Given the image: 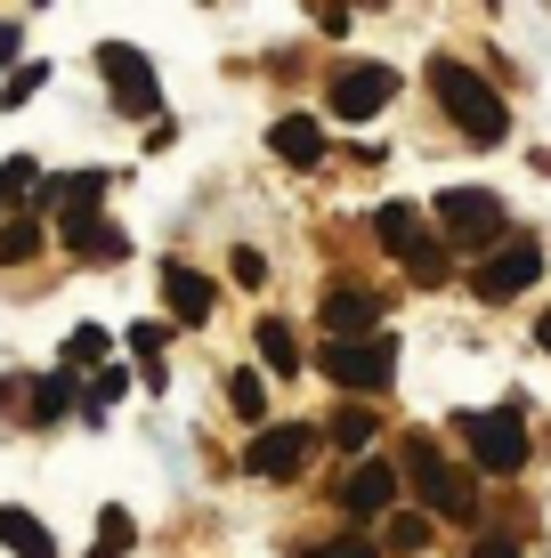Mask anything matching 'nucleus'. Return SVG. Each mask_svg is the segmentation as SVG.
Returning <instances> with one entry per match:
<instances>
[{
	"label": "nucleus",
	"instance_id": "nucleus-26",
	"mask_svg": "<svg viewBox=\"0 0 551 558\" xmlns=\"http://www.w3.org/2000/svg\"><path fill=\"white\" fill-rule=\"evenodd\" d=\"M300 558H382V550H373L366 534H333V543H309Z\"/></svg>",
	"mask_w": 551,
	"mask_h": 558
},
{
	"label": "nucleus",
	"instance_id": "nucleus-25",
	"mask_svg": "<svg viewBox=\"0 0 551 558\" xmlns=\"http://www.w3.org/2000/svg\"><path fill=\"white\" fill-rule=\"evenodd\" d=\"M98 356H106V332H98V324H82V332L65 340V373H89Z\"/></svg>",
	"mask_w": 551,
	"mask_h": 558
},
{
	"label": "nucleus",
	"instance_id": "nucleus-20",
	"mask_svg": "<svg viewBox=\"0 0 551 558\" xmlns=\"http://www.w3.org/2000/svg\"><path fill=\"white\" fill-rule=\"evenodd\" d=\"M41 162H33V154H16V162H0V203H25V195H41Z\"/></svg>",
	"mask_w": 551,
	"mask_h": 558
},
{
	"label": "nucleus",
	"instance_id": "nucleus-3",
	"mask_svg": "<svg viewBox=\"0 0 551 558\" xmlns=\"http://www.w3.org/2000/svg\"><path fill=\"white\" fill-rule=\"evenodd\" d=\"M454 429H463V446H470V461H479L487 477H519V470H527V453H536L511 405H495V413H463Z\"/></svg>",
	"mask_w": 551,
	"mask_h": 558
},
{
	"label": "nucleus",
	"instance_id": "nucleus-1",
	"mask_svg": "<svg viewBox=\"0 0 551 558\" xmlns=\"http://www.w3.org/2000/svg\"><path fill=\"white\" fill-rule=\"evenodd\" d=\"M430 98L446 106V122L463 130V138H479V146L511 138V106L495 98V82H479V73L463 65V57H430Z\"/></svg>",
	"mask_w": 551,
	"mask_h": 558
},
{
	"label": "nucleus",
	"instance_id": "nucleus-27",
	"mask_svg": "<svg viewBox=\"0 0 551 558\" xmlns=\"http://www.w3.org/2000/svg\"><path fill=\"white\" fill-rule=\"evenodd\" d=\"M122 389H130V373H122V364H98V380H89V413H98V405H113Z\"/></svg>",
	"mask_w": 551,
	"mask_h": 558
},
{
	"label": "nucleus",
	"instance_id": "nucleus-28",
	"mask_svg": "<svg viewBox=\"0 0 551 558\" xmlns=\"http://www.w3.org/2000/svg\"><path fill=\"white\" fill-rule=\"evenodd\" d=\"M41 82H49V73H41V65H16V73H9V82H0V98H9V106H25V98H33V89H41Z\"/></svg>",
	"mask_w": 551,
	"mask_h": 558
},
{
	"label": "nucleus",
	"instance_id": "nucleus-21",
	"mask_svg": "<svg viewBox=\"0 0 551 558\" xmlns=\"http://www.w3.org/2000/svg\"><path fill=\"white\" fill-rule=\"evenodd\" d=\"M382 543H390L397 558H406V550H414V558H422V543H430V510H397V518H390V534H382Z\"/></svg>",
	"mask_w": 551,
	"mask_h": 558
},
{
	"label": "nucleus",
	"instance_id": "nucleus-30",
	"mask_svg": "<svg viewBox=\"0 0 551 558\" xmlns=\"http://www.w3.org/2000/svg\"><path fill=\"white\" fill-rule=\"evenodd\" d=\"M470 558H527L519 543H503V534H487V543H470Z\"/></svg>",
	"mask_w": 551,
	"mask_h": 558
},
{
	"label": "nucleus",
	"instance_id": "nucleus-17",
	"mask_svg": "<svg viewBox=\"0 0 551 558\" xmlns=\"http://www.w3.org/2000/svg\"><path fill=\"white\" fill-rule=\"evenodd\" d=\"M260 356H268V373H300V340L284 316H260Z\"/></svg>",
	"mask_w": 551,
	"mask_h": 558
},
{
	"label": "nucleus",
	"instance_id": "nucleus-2",
	"mask_svg": "<svg viewBox=\"0 0 551 558\" xmlns=\"http://www.w3.org/2000/svg\"><path fill=\"white\" fill-rule=\"evenodd\" d=\"M406 477H414V494L430 502V518H454V526H470V518H479V494H470V477L454 470V461L430 446V437H414V446H406Z\"/></svg>",
	"mask_w": 551,
	"mask_h": 558
},
{
	"label": "nucleus",
	"instance_id": "nucleus-18",
	"mask_svg": "<svg viewBox=\"0 0 551 558\" xmlns=\"http://www.w3.org/2000/svg\"><path fill=\"white\" fill-rule=\"evenodd\" d=\"M73 252L98 259V267H113V259H130V235H122V227H106V219H89L82 235H73Z\"/></svg>",
	"mask_w": 551,
	"mask_h": 558
},
{
	"label": "nucleus",
	"instance_id": "nucleus-8",
	"mask_svg": "<svg viewBox=\"0 0 551 558\" xmlns=\"http://www.w3.org/2000/svg\"><path fill=\"white\" fill-rule=\"evenodd\" d=\"M439 227L454 243H503V203L487 186H446L439 195Z\"/></svg>",
	"mask_w": 551,
	"mask_h": 558
},
{
	"label": "nucleus",
	"instance_id": "nucleus-19",
	"mask_svg": "<svg viewBox=\"0 0 551 558\" xmlns=\"http://www.w3.org/2000/svg\"><path fill=\"white\" fill-rule=\"evenodd\" d=\"M325 429H333V446H340V453H366V446H373V429H382V421H373L366 405H340V413L325 421Z\"/></svg>",
	"mask_w": 551,
	"mask_h": 558
},
{
	"label": "nucleus",
	"instance_id": "nucleus-24",
	"mask_svg": "<svg viewBox=\"0 0 551 558\" xmlns=\"http://www.w3.org/2000/svg\"><path fill=\"white\" fill-rule=\"evenodd\" d=\"M227 405H236L243 421H268V389H260V373H236V380H227Z\"/></svg>",
	"mask_w": 551,
	"mask_h": 558
},
{
	"label": "nucleus",
	"instance_id": "nucleus-6",
	"mask_svg": "<svg viewBox=\"0 0 551 558\" xmlns=\"http://www.w3.org/2000/svg\"><path fill=\"white\" fill-rule=\"evenodd\" d=\"M390 98H397V73L390 65H340L325 82V106L340 113V122H373Z\"/></svg>",
	"mask_w": 551,
	"mask_h": 558
},
{
	"label": "nucleus",
	"instance_id": "nucleus-4",
	"mask_svg": "<svg viewBox=\"0 0 551 558\" xmlns=\"http://www.w3.org/2000/svg\"><path fill=\"white\" fill-rule=\"evenodd\" d=\"M98 73H106L113 106H122L130 122H155L163 82H155V57H146V49H130V41H98Z\"/></svg>",
	"mask_w": 551,
	"mask_h": 558
},
{
	"label": "nucleus",
	"instance_id": "nucleus-15",
	"mask_svg": "<svg viewBox=\"0 0 551 558\" xmlns=\"http://www.w3.org/2000/svg\"><path fill=\"white\" fill-rule=\"evenodd\" d=\"M0 543H9L16 558H57V543H49V526H41V518H25V510H0Z\"/></svg>",
	"mask_w": 551,
	"mask_h": 558
},
{
	"label": "nucleus",
	"instance_id": "nucleus-16",
	"mask_svg": "<svg viewBox=\"0 0 551 558\" xmlns=\"http://www.w3.org/2000/svg\"><path fill=\"white\" fill-rule=\"evenodd\" d=\"M73 405H82L73 373H41V380H33V421H41V429H57V421H65Z\"/></svg>",
	"mask_w": 551,
	"mask_h": 558
},
{
	"label": "nucleus",
	"instance_id": "nucleus-12",
	"mask_svg": "<svg viewBox=\"0 0 551 558\" xmlns=\"http://www.w3.org/2000/svg\"><path fill=\"white\" fill-rule=\"evenodd\" d=\"M268 154L292 162V170H316V162H325V130H316V113H284V122L268 130Z\"/></svg>",
	"mask_w": 551,
	"mask_h": 558
},
{
	"label": "nucleus",
	"instance_id": "nucleus-13",
	"mask_svg": "<svg viewBox=\"0 0 551 558\" xmlns=\"http://www.w3.org/2000/svg\"><path fill=\"white\" fill-rule=\"evenodd\" d=\"M373 235H382V252H390L397 267H406V259L430 243V219H422L414 203H382V210H373Z\"/></svg>",
	"mask_w": 551,
	"mask_h": 558
},
{
	"label": "nucleus",
	"instance_id": "nucleus-23",
	"mask_svg": "<svg viewBox=\"0 0 551 558\" xmlns=\"http://www.w3.org/2000/svg\"><path fill=\"white\" fill-rule=\"evenodd\" d=\"M130 550V510H98V543H89V558H122Z\"/></svg>",
	"mask_w": 551,
	"mask_h": 558
},
{
	"label": "nucleus",
	"instance_id": "nucleus-33",
	"mask_svg": "<svg viewBox=\"0 0 551 558\" xmlns=\"http://www.w3.org/2000/svg\"><path fill=\"white\" fill-rule=\"evenodd\" d=\"M0 210H9V203H0Z\"/></svg>",
	"mask_w": 551,
	"mask_h": 558
},
{
	"label": "nucleus",
	"instance_id": "nucleus-31",
	"mask_svg": "<svg viewBox=\"0 0 551 558\" xmlns=\"http://www.w3.org/2000/svg\"><path fill=\"white\" fill-rule=\"evenodd\" d=\"M16 49H25V41H16V25H0V65H9Z\"/></svg>",
	"mask_w": 551,
	"mask_h": 558
},
{
	"label": "nucleus",
	"instance_id": "nucleus-10",
	"mask_svg": "<svg viewBox=\"0 0 551 558\" xmlns=\"http://www.w3.org/2000/svg\"><path fill=\"white\" fill-rule=\"evenodd\" d=\"M163 300H170V316H179V324H203V316H212V300H219V283L203 276V267L170 259L163 267Z\"/></svg>",
	"mask_w": 551,
	"mask_h": 558
},
{
	"label": "nucleus",
	"instance_id": "nucleus-5",
	"mask_svg": "<svg viewBox=\"0 0 551 558\" xmlns=\"http://www.w3.org/2000/svg\"><path fill=\"white\" fill-rule=\"evenodd\" d=\"M316 364H325V373L340 380V389L373 397V389H390V380H397V340H390V332H366V340H333V349L316 356Z\"/></svg>",
	"mask_w": 551,
	"mask_h": 558
},
{
	"label": "nucleus",
	"instance_id": "nucleus-22",
	"mask_svg": "<svg viewBox=\"0 0 551 558\" xmlns=\"http://www.w3.org/2000/svg\"><path fill=\"white\" fill-rule=\"evenodd\" d=\"M33 252H41V219L0 227V267H16V259H33Z\"/></svg>",
	"mask_w": 551,
	"mask_h": 558
},
{
	"label": "nucleus",
	"instance_id": "nucleus-7",
	"mask_svg": "<svg viewBox=\"0 0 551 558\" xmlns=\"http://www.w3.org/2000/svg\"><path fill=\"white\" fill-rule=\"evenodd\" d=\"M536 276H543V243H527V235H503L495 252L479 259V300H519Z\"/></svg>",
	"mask_w": 551,
	"mask_h": 558
},
{
	"label": "nucleus",
	"instance_id": "nucleus-14",
	"mask_svg": "<svg viewBox=\"0 0 551 558\" xmlns=\"http://www.w3.org/2000/svg\"><path fill=\"white\" fill-rule=\"evenodd\" d=\"M373 316H382V300H373L366 283H333V292H325V324H333V340H366V332H373Z\"/></svg>",
	"mask_w": 551,
	"mask_h": 558
},
{
	"label": "nucleus",
	"instance_id": "nucleus-9",
	"mask_svg": "<svg viewBox=\"0 0 551 558\" xmlns=\"http://www.w3.org/2000/svg\"><path fill=\"white\" fill-rule=\"evenodd\" d=\"M243 470H252V477H300V470H309V429H292V421L276 429V421H268V429L243 446Z\"/></svg>",
	"mask_w": 551,
	"mask_h": 558
},
{
	"label": "nucleus",
	"instance_id": "nucleus-11",
	"mask_svg": "<svg viewBox=\"0 0 551 558\" xmlns=\"http://www.w3.org/2000/svg\"><path fill=\"white\" fill-rule=\"evenodd\" d=\"M397 502V470L390 461H357L349 477H340V510H357V518H382Z\"/></svg>",
	"mask_w": 551,
	"mask_h": 558
},
{
	"label": "nucleus",
	"instance_id": "nucleus-32",
	"mask_svg": "<svg viewBox=\"0 0 551 558\" xmlns=\"http://www.w3.org/2000/svg\"><path fill=\"white\" fill-rule=\"evenodd\" d=\"M536 340H543V349H551V316H543V324H536Z\"/></svg>",
	"mask_w": 551,
	"mask_h": 558
},
{
	"label": "nucleus",
	"instance_id": "nucleus-29",
	"mask_svg": "<svg viewBox=\"0 0 551 558\" xmlns=\"http://www.w3.org/2000/svg\"><path fill=\"white\" fill-rule=\"evenodd\" d=\"M236 283H268V259H260V252H236Z\"/></svg>",
	"mask_w": 551,
	"mask_h": 558
}]
</instances>
